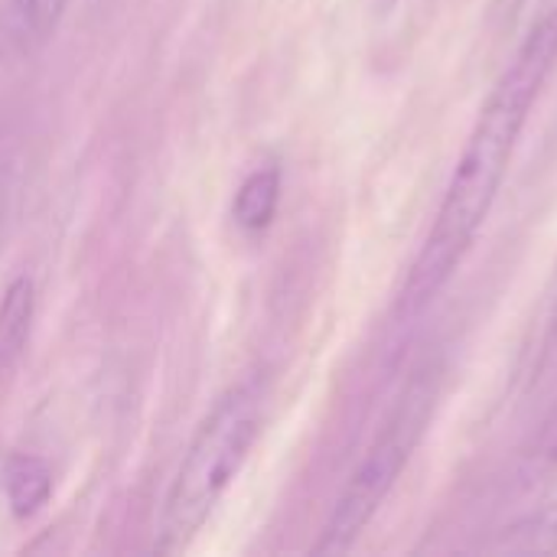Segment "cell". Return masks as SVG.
Wrapping results in <instances>:
<instances>
[{
  "label": "cell",
  "instance_id": "10",
  "mask_svg": "<svg viewBox=\"0 0 557 557\" xmlns=\"http://www.w3.org/2000/svg\"><path fill=\"white\" fill-rule=\"evenodd\" d=\"M552 333H555V343H557V317H555V330H552Z\"/></svg>",
  "mask_w": 557,
  "mask_h": 557
},
{
  "label": "cell",
  "instance_id": "2",
  "mask_svg": "<svg viewBox=\"0 0 557 557\" xmlns=\"http://www.w3.org/2000/svg\"><path fill=\"white\" fill-rule=\"evenodd\" d=\"M264 408L268 385L261 375H251L232 385L206 414L183 454V463L163 503V519L153 545L160 555H180L193 545L219 499L242 473L261 434Z\"/></svg>",
  "mask_w": 557,
  "mask_h": 557
},
{
  "label": "cell",
  "instance_id": "1",
  "mask_svg": "<svg viewBox=\"0 0 557 557\" xmlns=\"http://www.w3.org/2000/svg\"><path fill=\"white\" fill-rule=\"evenodd\" d=\"M555 69L557 7H552L525 33L522 46L516 49L476 114V124L444 189L434 225L398 290V317H418L421 310H428L473 251L476 235L483 232L499 199L525 121Z\"/></svg>",
  "mask_w": 557,
  "mask_h": 557
},
{
  "label": "cell",
  "instance_id": "7",
  "mask_svg": "<svg viewBox=\"0 0 557 557\" xmlns=\"http://www.w3.org/2000/svg\"><path fill=\"white\" fill-rule=\"evenodd\" d=\"M277 202H281V170L261 166V170L248 173L232 202L235 225L248 235L264 232L277 215Z\"/></svg>",
  "mask_w": 557,
  "mask_h": 557
},
{
  "label": "cell",
  "instance_id": "9",
  "mask_svg": "<svg viewBox=\"0 0 557 557\" xmlns=\"http://www.w3.org/2000/svg\"><path fill=\"white\" fill-rule=\"evenodd\" d=\"M10 199H13V163L0 160V232L10 215Z\"/></svg>",
  "mask_w": 557,
  "mask_h": 557
},
{
  "label": "cell",
  "instance_id": "3",
  "mask_svg": "<svg viewBox=\"0 0 557 557\" xmlns=\"http://www.w3.org/2000/svg\"><path fill=\"white\" fill-rule=\"evenodd\" d=\"M437 392V372H421L418 379H411L382 434L375 437V444L349 476L346 490L339 493L320 532V542L313 545V555H343L359 542V535L369 529V522L379 516V509L398 486L408 460L421 447L434 418Z\"/></svg>",
  "mask_w": 557,
  "mask_h": 557
},
{
  "label": "cell",
  "instance_id": "8",
  "mask_svg": "<svg viewBox=\"0 0 557 557\" xmlns=\"http://www.w3.org/2000/svg\"><path fill=\"white\" fill-rule=\"evenodd\" d=\"M557 548V503L542 506L535 516L522 519L516 529H509L503 535V542L496 545V552H519V555H532V552H555Z\"/></svg>",
  "mask_w": 557,
  "mask_h": 557
},
{
  "label": "cell",
  "instance_id": "4",
  "mask_svg": "<svg viewBox=\"0 0 557 557\" xmlns=\"http://www.w3.org/2000/svg\"><path fill=\"white\" fill-rule=\"evenodd\" d=\"M69 0H0V62L36 55L55 33Z\"/></svg>",
  "mask_w": 557,
  "mask_h": 557
},
{
  "label": "cell",
  "instance_id": "5",
  "mask_svg": "<svg viewBox=\"0 0 557 557\" xmlns=\"http://www.w3.org/2000/svg\"><path fill=\"white\" fill-rule=\"evenodd\" d=\"M36 317V287L26 274L13 277L0 297V379L16 369L26 352Z\"/></svg>",
  "mask_w": 557,
  "mask_h": 557
},
{
  "label": "cell",
  "instance_id": "6",
  "mask_svg": "<svg viewBox=\"0 0 557 557\" xmlns=\"http://www.w3.org/2000/svg\"><path fill=\"white\" fill-rule=\"evenodd\" d=\"M3 496H7L13 519L20 522L33 519L52 496V473L46 460L33 454H13L3 463Z\"/></svg>",
  "mask_w": 557,
  "mask_h": 557
}]
</instances>
